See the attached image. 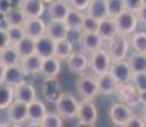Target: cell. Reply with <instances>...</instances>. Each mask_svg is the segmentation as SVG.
<instances>
[{
  "label": "cell",
  "mask_w": 146,
  "mask_h": 127,
  "mask_svg": "<svg viewBox=\"0 0 146 127\" xmlns=\"http://www.w3.org/2000/svg\"><path fill=\"white\" fill-rule=\"evenodd\" d=\"M35 53L41 59H48L55 55V41L43 35L35 39Z\"/></svg>",
  "instance_id": "7c38bea8"
},
{
  "label": "cell",
  "mask_w": 146,
  "mask_h": 127,
  "mask_svg": "<svg viewBox=\"0 0 146 127\" xmlns=\"http://www.w3.org/2000/svg\"><path fill=\"white\" fill-rule=\"evenodd\" d=\"M141 118H142V121H144V123H145V126H146V107H145L144 112H142V116H141Z\"/></svg>",
  "instance_id": "681fc988"
},
{
  "label": "cell",
  "mask_w": 146,
  "mask_h": 127,
  "mask_svg": "<svg viewBox=\"0 0 146 127\" xmlns=\"http://www.w3.org/2000/svg\"><path fill=\"white\" fill-rule=\"evenodd\" d=\"M109 72H111V75L113 76L114 80H116L118 84L131 83L132 70H131L127 60L112 61L111 67H109Z\"/></svg>",
  "instance_id": "52a82bcc"
},
{
  "label": "cell",
  "mask_w": 146,
  "mask_h": 127,
  "mask_svg": "<svg viewBox=\"0 0 146 127\" xmlns=\"http://www.w3.org/2000/svg\"><path fill=\"white\" fill-rule=\"evenodd\" d=\"M114 93H117L119 102L127 104L131 108L139 104V92L131 83L118 84Z\"/></svg>",
  "instance_id": "ba28073f"
},
{
  "label": "cell",
  "mask_w": 146,
  "mask_h": 127,
  "mask_svg": "<svg viewBox=\"0 0 146 127\" xmlns=\"http://www.w3.org/2000/svg\"><path fill=\"white\" fill-rule=\"evenodd\" d=\"M111 64H112V59L107 50L99 49L90 53V57H89V69L92 70V72L95 76L108 72Z\"/></svg>",
  "instance_id": "3957f363"
},
{
  "label": "cell",
  "mask_w": 146,
  "mask_h": 127,
  "mask_svg": "<svg viewBox=\"0 0 146 127\" xmlns=\"http://www.w3.org/2000/svg\"><path fill=\"white\" fill-rule=\"evenodd\" d=\"M7 32L10 39V45H13V46L26 37L23 25H7Z\"/></svg>",
  "instance_id": "d590c367"
},
{
  "label": "cell",
  "mask_w": 146,
  "mask_h": 127,
  "mask_svg": "<svg viewBox=\"0 0 146 127\" xmlns=\"http://www.w3.org/2000/svg\"><path fill=\"white\" fill-rule=\"evenodd\" d=\"M27 127H41L40 123H35V122H29V125H28Z\"/></svg>",
  "instance_id": "f907efd6"
},
{
  "label": "cell",
  "mask_w": 146,
  "mask_h": 127,
  "mask_svg": "<svg viewBox=\"0 0 146 127\" xmlns=\"http://www.w3.org/2000/svg\"><path fill=\"white\" fill-rule=\"evenodd\" d=\"M19 9L27 18H41L44 13V3L42 0H21Z\"/></svg>",
  "instance_id": "5bb4252c"
},
{
  "label": "cell",
  "mask_w": 146,
  "mask_h": 127,
  "mask_svg": "<svg viewBox=\"0 0 146 127\" xmlns=\"http://www.w3.org/2000/svg\"><path fill=\"white\" fill-rule=\"evenodd\" d=\"M66 61L67 67L74 74H84L89 69V57L84 52H72Z\"/></svg>",
  "instance_id": "8fae6325"
},
{
  "label": "cell",
  "mask_w": 146,
  "mask_h": 127,
  "mask_svg": "<svg viewBox=\"0 0 146 127\" xmlns=\"http://www.w3.org/2000/svg\"><path fill=\"white\" fill-rule=\"evenodd\" d=\"M74 52V46L70 39H61V41L55 42V57L58 59L60 61L67 60L69 56Z\"/></svg>",
  "instance_id": "83f0119b"
},
{
  "label": "cell",
  "mask_w": 146,
  "mask_h": 127,
  "mask_svg": "<svg viewBox=\"0 0 146 127\" xmlns=\"http://www.w3.org/2000/svg\"><path fill=\"white\" fill-rule=\"evenodd\" d=\"M131 84H132L135 88H136L137 92L146 90V71H142V72H132Z\"/></svg>",
  "instance_id": "f35d334b"
},
{
  "label": "cell",
  "mask_w": 146,
  "mask_h": 127,
  "mask_svg": "<svg viewBox=\"0 0 146 127\" xmlns=\"http://www.w3.org/2000/svg\"><path fill=\"white\" fill-rule=\"evenodd\" d=\"M69 28L65 21H50L46 24V36H48L53 41H61L66 39L69 36Z\"/></svg>",
  "instance_id": "4fadbf2b"
},
{
  "label": "cell",
  "mask_w": 146,
  "mask_h": 127,
  "mask_svg": "<svg viewBox=\"0 0 146 127\" xmlns=\"http://www.w3.org/2000/svg\"><path fill=\"white\" fill-rule=\"evenodd\" d=\"M46 113H47V108L43 102L35 99L33 102L27 104V116H28V121L29 122L40 123Z\"/></svg>",
  "instance_id": "7402d4cb"
},
{
  "label": "cell",
  "mask_w": 146,
  "mask_h": 127,
  "mask_svg": "<svg viewBox=\"0 0 146 127\" xmlns=\"http://www.w3.org/2000/svg\"><path fill=\"white\" fill-rule=\"evenodd\" d=\"M107 4V13L108 17L111 18H116L117 15H119L122 12H125V3L123 0H106Z\"/></svg>",
  "instance_id": "e575fe53"
},
{
  "label": "cell",
  "mask_w": 146,
  "mask_h": 127,
  "mask_svg": "<svg viewBox=\"0 0 146 127\" xmlns=\"http://www.w3.org/2000/svg\"><path fill=\"white\" fill-rule=\"evenodd\" d=\"M42 1H43V3H48V4H50V3H52L53 0H42Z\"/></svg>",
  "instance_id": "816d5d0a"
},
{
  "label": "cell",
  "mask_w": 146,
  "mask_h": 127,
  "mask_svg": "<svg viewBox=\"0 0 146 127\" xmlns=\"http://www.w3.org/2000/svg\"><path fill=\"white\" fill-rule=\"evenodd\" d=\"M123 127H146L144 121L141 117H137V116H132V117L128 120V122L126 123Z\"/></svg>",
  "instance_id": "7bdbcfd3"
},
{
  "label": "cell",
  "mask_w": 146,
  "mask_h": 127,
  "mask_svg": "<svg viewBox=\"0 0 146 127\" xmlns=\"http://www.w3.org/2000/svg\"><path fill=\"white\" fill-rule=\"evenodd\" d=\"M90 3H92V0H69L70 7L79 10V12H86Z\"/></svg>",
  "instance_id": "60d3db41"
},
{
  "label": "cell",
  "mask_w": 146,
  "mask_h": 127,
  "mask_svg": "<svg viewBox=\"0 0 146 127\" xmlns=\"http://www.w3.org/2000/svg\"><path fill=\"white\" fill-rule=\"evenodd\" d=\"M14 47H15V50L18 51L21 59L27 57V56L35 53V39L26 36V37L23 39H21L17 45H14Z\"/></svg>",
  "instance_id": "d6a6232c"
},
{
  "label": "cell",
  "mask_w": 146,
  "mask_h": 127,
  "mask_svg": "<svg viewBox=\"0 0 146 127\" xmlns=\"http://www.w3.org/2000/svg\"><path fill=\"white\" fill-rule=\"evenodd\" d=\"M0 123H1V113H0Z\"/></svg>",
  "instance_id": "f5cc1de1"
},
{
  "label": "cell",
  "mask_w": 146,
  "mask_h": 127,
  "mask_svg": "<svg viewBox=\"0 0 146 127\" xmlns=\"http://www.w3.org/2000/svg\"><path fill=\"white\" fill-rule=\"evenodd\" d=\"M56 111L62 120H72L78 117L79 102L70 93H62L56 102Z\"/></svg>",
  "instance_id": "6da1fadb"
},
{
  "label": "cell",
  "mask_w": 146,
  "mask_h": 127,
  "mask_svg": "<svg viewBox=\"0 0 146 127\" xmlns=\"http://www.w3.org/2000/svg\"><path fill=\"white\" fill-rule=\"evenodd\" d=\"M23 29L27 37L37 39L46 35V23L41 18H27L23 24Z\"/></svg>",
  "instance_id": "2e32d148"
},
{
  "label": "cell",
  "mask_w": 146,
  "mask_h": 127,
  "mask_svg": "<svg viewBox=\"0 0 146 127\" xmlns=\"http://www.w3.org/2000/svg\"><path fill=\"white\" fill-rule=\"evenodd\" d=\"M97 33L102 37L103 41H109V39L113 38L116 35H118V29H117L114 18L107 17L104 19H100Z\"/></svg>",
  "instance_id": "44dd1931"
},
{
  "label": "cell",
  "mask_w": 146,
  "mask_h": 127,
  "mask_svg": "<svg viewBox=\"0 0 146 127\" xmlns=\"http://www.w3.org/2000/svg\"><path fill=\"white\" fill-rule=\"evenodd\" d=\"M42 61H43V59H41L38 55L33 53V55L21 59V66L23 67L27 75H36L41 72Z\"/></svg>",
  "instance_id": "cb8c5ba5"
},
{
  "label": "cell",
  "mask_w": 146,
  "mask_h": 127,
  "mask_svg": "<svg viewBox=\"0 0 146 127\" xmlns=\"http://www.w3.org/2000/svg\"><path fill=\"white\" fill-rule=\"evenodd\" d=\"M42 94L47 100L56 103L60 95L62 94L60 81L56 78H46L42 84Z\"/></svg>",
  "instance_id": "9a60e30c"
},
{
  "label": "cell",
  "mask_w": 146,
  "mask_h": 127,
  "mask_svg": "<svg viewBox=\"0 0 146 127\" xmlns=\"http://www.w3.org/2000/svg\"><path fill=\"white\" fill-rule=\"evenodd\" d=\"M75 127H95V123H86V122H80L78 123Z\"/></svg>",
  "instance_id": "c3c4849f"
},
{
  "label": "cell",
  "mask_w": 146,
  "mask_h": 127,
  "mask_svg": "<svg viewBox=\"0 0 146 127\" xmlns=\"http://www.w3.org/2000/svg\"><path fill=\"white\" fill-rule=\"evenodd\" d=\"M70 8L71 7L67 0H53L50 3L47 13L51 21H65Z\"/></svg>",
  "instance_id": "d6986e66"
},
{
  "label": "cell",
  "mask_w": 146,
  "mask_h": 127,
  "mask_svg": "<svg viewBox=\"0 0 146 127\" xmlns=\"http://www.w3.org/2000/svg\"><path fill=\"white\" fill-rule=\"evenodd\" d=\"M126 60H127L128 65H130L132 72L146 71V53H141V52L132 51V52L127 56Z\"/></svg>",
  "instance_id": "4316f807"
},
{
  "label": "cell",
  "mask_w": 146,
  "mask_h": 127,
  "mask_svg": "<svg viewBox=\"0 0 146 127\" xmlns=\"http://www.w3.org/2000/svg\"><path fill=\"white\" fill-rule=\"evenodd\" d=\"M83 12L74 9V8H70L69 13H67L66 18H65V23L67 25L70 31H81V22H83Z\"/></svg>",
  "instance_id": "4dcf8cb0"
},
{
  "label": "cell",
  "mask_w": 146,
  "mask_h": 127,
  "mask_svg": "<svg viewBox=\"0 0 146 127\" xmlns=\"http://www.w3.org/2000/svg\"><path fill=\"white\" fill-rule=\"evenodd\" d=\"M41 127H62V118L57 113L47 112L40 122Z\"/></svg>",
  "instance_id": "8d00e7d4"
},
{
  "label": "cell",
  "mask_w": 146,
  "mask_h": 127,
  "mask_svg": "<svg viewBox=\"0 0 146 127\" xmlns=\"http://www.w3.org/2000/svg\"><path fill=\"white\" fill-rule=\"evenodd\" d=\"M123 3H125L126 10L132 12V13L136 14L140 9H141V7L145 4L146 1H145V0H123Z\"/></svg>",
  "instance_id": "ab89813d"
},
{
  "label": "cell",
  "mask_w": 146,
  "mask_h": 127,
  "mask_svg": "<svg viewBox=\"0 0 146 127\" xmlns=\"http://www.w3.org/2000/svg\"><path fill=\"white\" fill-rule=\"evenodd\" d=\"M76 90L83 99L93 100L99 94L97 78L88 74H81L76 80Z\"/></svg>",
  "instance_id": "277c9868"
},
{
  "label": "cell",
  "mask_w": 146,
  "mask_h": 127,
  "mask_svg": "<svg viewBox=\"0 0 146 127\" xmlns=\"http://www.w3.org/2000/svg\"><path fill=\"white\" fill-rule=\"evenodd\" d=\"M99 21L95 19L94 17L89 15V14H84L83 22H81V32H97Z\"/></svg>",
  "instance_id": "74e56055"
},
{
  "label": "cell",
  "mask_w": 146,
  "mask_h": 127,
  "mask_svg": "<svg viewBox=\"0 0 146 127\" xmlns=\"http://www.w3.org/2000/svg\"><path fill=\"white\" fill-rule=\"evenodd\" d=\"M4 74H5V66L0 63V83L4 81Z\"/></svg>",
  "instance_id": "7dc6e473"
},
{
  "label": "cell",
  "mask_w": 146,
  "mask_h": 127,
  "mask_svg": "<svg viewBox=\"0 0 146 127\" xmlns=\"http://www.w3.org/2000/svg\"><path fill=\"white\" fill-rule=\"evenodd\" d=\"M139 103L146 107V90L139 92Z\"/></svg>",
  "instance_id": "f6af8a7d"
},
{
  "label": "cell",
  "mask_w": 146,
  "mask_h": 127,
  "mask_svg": "<svg viewBox=\"0 0 146 127\" xmlns=\"http://www.w3.org/2000/svg\"><path fill=\"white\" fill-rule=\"evenodd\" d=\"M5 111H7L8 121H10V122H15V123L22 125L23 122L28 121L26 103H22V102H18V100H13L12 104H10Z\"/></svg>",
  "instance_id": "9c48e42d"
},
{
  "label": "cell",
  "mask_w": 146,
  "mask_h": 127,
  "mask_svg": "<svg viewBox=\"0 0 146 127\" xmlns=\"http://www.w3.org/2000/svg\"><path fill=\"white\" fill-rule=\"evenodd\" d=\"M86 14L94 17L95 19L100 21V19H104L108 17L107 13V4L106 0H92L90 5L86 9Z\"/></svg>",
  "instance_id": "f1b7e54d"
},
{
  "label": "cell",
  "mask_w": 146,
  "mask_h": 127,
  "mask_svg": "<svg viewBox=\"0 0 146 127\" xmlns=\"http://www.w3.org/2000/svg\"><path fill=\"white\" fill-rule=\"evenodd\" d=\"M8 46H10V39H9V36H8L7 28L0 27V50L5 49Z\"/></svg>",
  "instance_id": "b9f144b4"
},
{
  "label": "cell",
  "mask_w": 146,
  "mask_h": 127,
  "mask_svg": "<svg viewBox=\"0 0 146 127\" xmlns=\"http://www.w3.org/2000/svg\"><path fill=\"white\" fill-rule=\"evenodd\" d=\"M0 63L5 67L21 64V56H19L18 51L15 50V47L13 45L0 50Z\"/></svg>",
  "instance_id": "484cf974"
},
{
  "label": "cell",
  "mask_w": 146,
  "mask_h": 127,
  "mask_svg": "<svg viewBox=\"0 0 146 127\" xmlns=\"http://www.w3.org/2000/svg\"><path fill=\"white\" fill-rule=\"evenodd\" d=\"M27 17L24 13L18 8H12L5 12V22L7 25H23Z\"/></svg>",
  "instance_id": "1f68e13d"
},
{
  "label": "cell",
  "mask_w": 146,
  "mask_h": 127,
  "mask_svg": "<svg viewBox=\"0 0 146 127\" xmlns=\"http://www.w3.org/2000/svg\"><path fill=\"white\" fill-rule=\"evenodd\" d=\"M107 51L111 56L112 61L126 60L130 50V39L125 35H116L113 38L107 41Z\"/></svg>",
  "instance_id": "7a4b0ae2"
},
{
  "label": "cell",
  "mask_w": 146,
  "mask_h": 127,
  "mask_svg": "<svg viewBox=\"0 0 146 127\" xmlns=\"http://www.w3.org/2000/svg\"><path fill=\"white\" fill-rule=\"evenodd\" d=\"M37 99V92L36 88L29 83H22L19 85L14 86V100L22 102V103H31Z\"/></svg>",
  "instance_id": "ac0fdd59"
},
{
  "label": "cell",
  "mask_w": 146,
  "mask_h": 127,
  "mask_svg": "<svg viewBox=\"0 0 146 127\" xmlns=\"http://www.w3.org/2000/svg\"><path fill=\"white\" fill-rule=\"evenodd\" d=\"M14 100V86L1 81L0 83V111L7 109Z\"/></svg>",
  "instance_id": "f546056e"
},
{
  "label": "cell",
  "mask_w": 146,
  "mask_h": 127,
  "mask_svg": "<svg viewBox=\"0 0 146 127\" xmlns=\"http://www.w3.org/2000/svg\"><path fill=\"white\" fill-rule=\"evenodd\" d=\"M0 127H22L19 123L15 122H10V121H7V122H1L0 123Z\"/></svg>",
  "instance_id": "bcb514c9"
},
{
  "label": "cell",
  "mask_w": 146,
  "mask_h": 127,
  "mask_svg": "<svg viewBox=\"0 0 146 127\" xmlns=\"http://www.w3.org/2000/svg\"><path fill=\"white\" fill-rule=\"evenodd\" d=\"M137 19H139V23L146 25V3L141 7V9L136 13Z\"/></svg>",
  "instance_id": "ee69618b"
},
{
  "label": "cell",
  "mask_w": 146,
  "mask_h": 127,
  "mask_svg": "<svg viewBox=\"0 0 146 127\" xmlns=\"http://www.w3.org/2000/svg\"><path fill=\"white\" fill-rule=\"evenodd\" d=\"M97 78V83H98V89H99V94H104V95H109L113 94L116 92V88L118 85L114 78L111 75V72H104L102 75L95 76Z\"/></svg>",
  "instance_id": "603a6c76"
},
{
  "label": "cell",
  "mask_w": 146,
  "mask_h": 127,
  "mask_svg": "<svg viewBox=\"0 0 146 127\" xmlns=\"http://www.w3.org/2000/svg\"><path fill=\"white\" fill-rule=\"evenodd\" d=\"M130 46L136 52L146 53V32H133L131 35Z\"/></svg>",
  "instance_id": "836d02e7"
},
{
  "label": "cell",
  "mask_w": 146,
  "mask_h": 127,
  "mask_svg": "<svg viewBox=\"0 0 146 127\" xmlns=\"http://www.w3.org/2000/svg\"><path fill=\"white\" fill-rule=\"evenodd\" d=\"M132 116H133L132 108L128 107L127 104L122 103V102L114 103L109 107V118L116 126L123 127Z\"/></svg>",
  "instance_id": "8992f818"
},
{
  "label": "cell",
  "mask_w": 146,
  "mask_h": 127,
  "mask_svg": "<svg viewBox=\"0 0 146 127\" xmlns=\"http://www.w3.org/2000/svg\"><path fill=\"white\" fill-rule=\"evenodd\" d=\"M60 71H61V61L58 59H56L55 56L48 59H43L41 66V74H43L46 78H56Z\"/></svg>",
  "instance_id": "d4e9b609"
},
{
  "label": "cell",
  "mask_w": 146,
  "mask_h": 127,
  "mask_svg": "<svg viewBox=\"0 0 146 127\" xmlns=\"http://www.w3.org/2000/svg\"><path fill=\"white\" fill-rule=\"evenodd\" d=\"M114 22H116L118 33L125 36H130L133 32H136V28L139 25L137 15L132 12H128V10H125L119 15H117L114 18Z\"/></svg>",
  "instance_id": "5b68a950"
},
{
  "label": "cell",
  "mask_w": 146,
  "mask_h": 127,
  "mask_svg": "<svg viewBox=\"0 0 146 127\" xmlns=\"http://www.w3.org/2000/svg\"><path fill=\"white\" fill-rule=\"evenodd\" d=\"M78 118L80 122L95 123L98 118V109L93 103V100L83 99L79 102V111H78Z\"/></svg>",
  "instance_id": "30bf717a"
},
{
  "label": "cell",
  "mask_w": 146,
  "mask_h": 127,
  "mask_svg": "<svg viewBox=\"0 0 146 127\" xmlns=\"http://www.w3.org/2000/svg\"><path fill=\"white\" fill-rule=\"evenodd\" d=\"M79 42L81 47L90 53L102 49V45H103V39L97 32H81Z\"/></svg>",
  "instance_id": "ffe728a7"
},
{
  "label": "cell",
  "mask_w": 146,
  "mask_h": 127,
  "mask_svg": "<svg viewBox=\"0 0 146 127\" xmlns=\"http://www.w3.org/2000/svg\"><path fill=\"white\" fill-rule=\"evenodd\" d=\"M27 74L21 66V64L13 65V66L5 67V74H4V83L9 84L12 86H17L22 83H26Z\"/></svg>",
  "instance_id": "e0dca14e"
}]
</instances>
